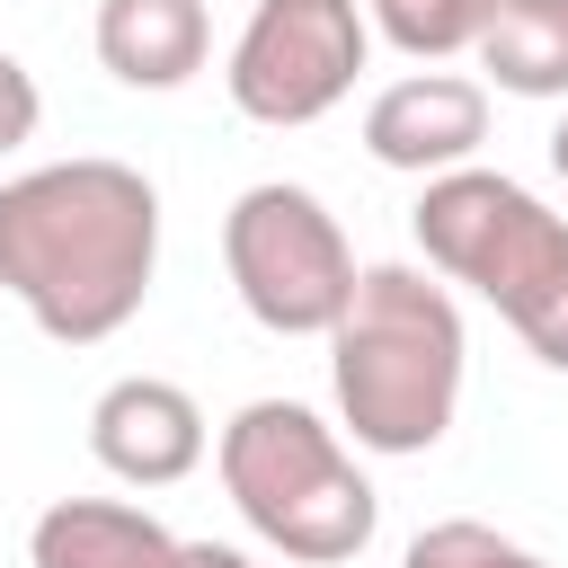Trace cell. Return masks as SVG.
Returning <instances> with one entry per match:
<instances>
[{
	"mask_svg": "<svg viewBox=\"0 0 568 568\" xmlns=\"http://www.w3.org/2000/svg\"><path fill=\"white\" fill-rule=\"evenodd\" d=\"M160 275V186L106 151L44 160L0 186V293L53 346L133 328Z\"/></svg>",
	"mask_w": 568,
	"mask_h": 568,
	"instance_id": "6da1fadb",
	"label": "cell"
},
{
	"mask_svg": "<svg viewBox=\"0 0 568 568\" xmlns=\"http://www.w3.org/2000/svg\"><path fill=\"white\" fill-rule=\"evenodd\" d=\"M470 373V328L462 302L435 266H364L346 320L328 328V390L337 417L364 453L408 462L453 435Z\"/></svg>",
	"mask_w": 568,
	"mask_h": 568,
	"instance_id": "7a4b0ae2",
	"label": "cell"
},
{
	"mask_svg": "<svg viewBox=\"0 0 568 568\" xmlns=\"http://www.w3.org/2000/svg\"><path fill=\"white\" fill-rule=\"evenodd\" d=\"M417 248L444 284H470L550 373H568V213L506 169H444L417 186Z\"/></svg>",
	"mask_w": 568,
	"mask_h": 568,
	"instance_id": "3957f363",
	"label": "cell"
},
{
	"mask_svg": "<svg viewBox=\"0 0 568 568\" xmlns=\"http://www.w3.org/2000/svg\"><path fill=\"white\" fill-rule=\"evenodd\" d=\"M213 470H222L240 524H248L266 550L302 559V568L355 559V550L373 541V524H382V497H373V479L355 470L346 435H337L320 408H302V399H248V408L213 435Z\"/></svg>",
	"mask_w": 568,
	"mask_h": 568,
	"instance_id": "277c9868",
	"label": "cell"
},
{
	"mask_svg": "<svg viewBox=\"0 0 568 568\" xmlns=\"http://www.w3.org/2000/svg\"><path fill=\"white\" fill-rule=\"evenodd\" d=\"M222 266H231L240 311L266 337H328L346 320V302H355V275H364L346 231H337V213L293 178H257V186L231 195Z\"/></svg>",
	"mask_w": 568,
	"mask_h": 568,
	"instance_id": "5b68a950",
	"label": "cell"
},
{
	"mask_svg": "<svg viewBox=\"0 0 568 568\" xmlns=\"http://www.w3.org/2000/svg\"><path fill=\"white\" fill-rule=\"evenodd\" d=\"M364 53H373L364 0H257L248 27L231 36L222 89L248 124L293 133V124H320L364 80Z\"/></svg>",
	"mask_w": 568,
	"mask_h": 568,
	"instance_id": "8992f818",
	"label": "cell"
},
{
	"mask_svg": "<svg viewBox=\"0 0 568 568\" xmlns=\"http://www.w3.org/2000/svg\"><path fill=\"white\" fill-rule=\"evenodd\" d=\"M479 142H488V80H462V71H408L364 106V151L417 186L444 169H470Z\"/></svg>",
	"mask_w": 568,
	"mask_h": 568,
	"instance_id": "52a82bcc",
	"label": "cell"
},
{
	"mask_svg": "<svg viewBox=\"0 0 568 568\" xmlns=\"http://www.w3.org/2000/svg\"><path fill=\"white\" fill-rule=\"evenodd\" d=\"M204 408H195V390H178V382H160V373H124V382H106L98 390V408H89V453H98V470L106 479H124V488H178L195 462H204Z\"/></svg>",
	"mask_w": 568,
	"mask_h": 568,
	"instance_id": "ba28073f",
	"label": "cell"
},
{
	"mask_svg": "<svg viewBox=\"0 0 568 568\" xmlns=\"http://www.w3.org/2000/svg\"><path fill=\"white\" fill-rule=\"evenodd\" d=\"M106 80L124 89H186L213 53V9L204 0H98V27H89Z\"/></svg>",
	"mask_w": 568,
	"mask_h": 568,
	"instance_id": "9c48e42d",
	"label": "cell"
},
{
	"mask_svg": "<svg viewBox=\"0 0 568 568\" xmlns=\"http://www.w3.org/2000/svg\"><path fill=\"white\" fill-rule=\"evenodd\" d=\"M178 532L124 497H53L27 524V568H169Z\"/></svg>",
	"mask_w": 568,
	"mask_h": 568,
	"instance_id": "30bf717a",
	"label": "cell"
},
{
	"mask_svg": "<svg viewBox=\"0 0 568 568\" xmlns=\"http://www.w3.org/2000/svg\"><path fill=\"white\" fill-rule=\"evenodd\" d=\"M470 62L506 98H568V0H488Z\"/></svg>",
	"mask_w": 568,
	"mask_h": 568,
	"instance_id": "8fae6325",
	"label": "cell"
},
{
	"mask_svg": "<svg viewBox=\"0 0 568 568\" xmlns=\"http://www.w3.org/2000/svg\"><path fill=\"white\" fill-rule=\"evenodd\" d=\"M364 18H373V36L399 44L408 62H453V53L479 44L488 0H364Z\"/></svg>",
	"mask_w": 568,
	"mask_h": 568,
	"instance_id": "7c38bea8",
	"label": "cell"
},
{
	"mask_svg": "<svg viewBox=\"0 0 568 568\" xmlns=\"http://www.w3.org/2000/svg\"><path fill=\"white\" fill-rule=\"evenodd\" d=\"M399 568H550L541 550H524L515 532H497V524H479V515H444V524H426L417 541H408V559Z\"/></svg>",
	"mask_w": 568,
	"mask_h": 568,
	"instance_id": "4fadbf2b",
	"label": "cell"
},
{
	"mask_svg": "<svg viewBox=\"0 0 568 568\" xmlns=\"http://www.w3.org/2000/svg\"><path fill=\"white\" fill-rule=\"evenodd\" d=\"M36 124H44V89H36V71H27L18 53H0V160L27 151Z\"/></svg>",
	"mask_w": 568,
	"mask_h": 568,
	"instance_id": "5bb4252c",
	"label": "cell"
},
{
	"mask_svg": "<svg viewBox=\"0 0 568 568\" xmlns=\"http://www.w3.org/2000/svg\"><path fill=\"white\" fill-rule=\"evenodd\" d=\"M169 568H257L248 550H231V541H178V559Z\"/></svg>",
	"mask_w": 568,
	"mask_h": 568,
	"instance_id": "9a60e30c",
	"label": "cell"
},
{
	"mask_svg": "<svg viewBox=\"0 0 568 568\" xmlns=\"http://www.w3.org/2000/svg\"><path fill=\"white\" fill-rule=\"evenodd\" d=\"M550 169H559V186H568V115H559V133H550Z\"/></svg>",
	"mask_w": 568,
	"mask_h": 568,
	"instance_id": "2e32d148",
	"label": "cell"
}]
</instances>
